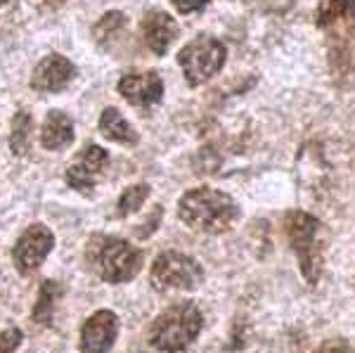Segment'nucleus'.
Wrapping results in <instances>:
<instances>
[{"mask_svg": "<svg viewBox=\"0 0 355 353\" xmlns=\"http://www.w3.org/2000/svg\"><path fill=\"white\" fill-rule=\"evenodd\" d=\"M225 60H227L225 45L214 36L192 38V41L178 53V62H180L182 74H185L187 83H190L192 88L211 81V78L223 69Z\"/></svg>", "mask_w": 355, "mask_h": 353, "instance_id": "20e7f679", "label": "nucleus"}, {"mask_svg": "<svg viewBox=\"0 0 355 353\" xmlns=\"http://www.w3.org/2000/svg\"><path fill=\"white\" fill-rule=\"evenodd\" d=\"M178 216L185 221L192 230L220 235L230 230L239 218V207L230 195L214 187H197L185 192L178 204Z\"/></svg>", "mask_w": 355, "mask_h": 353, "instance_id": "f257e3e1", "label": "nucleus"}, {"mask_svg": "<svg viewBox=\"0 0 355 353\" xmlns=\"http://www.w3.org/2000/svg\"><path fill=\"white\" fill-rule=\"evenodd\" d=\"M142 36L154 55H164L178 36V24L171 15L162 10H150L142 17Z\"/></svg>", "mask_w": 355, "mask_h": 353, "instance_id": "f8f14e48", "label": "nucleus"}, {"mask_svg": "<svg viewBox=\"0 0 355 353\" xmlns=\"http://www.w3.org/2000/svg\"><path fill=\"white\" fill-rule=\"evenodd\" d=\"M21 344V329H3L0 332V353H12Z\"/></svg>", "mask_w": 355, "mask_h": 353, "instance_id": "aec40b11", "label": "nucleus"}, {"mask_svg": "<svg viewBox=\"0 0 355 353\" xmlns=\"http://www.w3.org/2000/svg\"><path fill=\"white\" fill-rule=\"evenodd\" d=\"M336 21H343L348 26L355 24V0H327L320 5L315 24L320 28H329Z\"/></svg>", "mask_w": 355, "mask_h": 353, "instance_id": "2eb2a0df", "label": "nucleus"}, {"mask_svg": "<svg viewBox=\"0 0 355 353\" xmlns=\"http://www.w3.org/2000/svg\"><path fill=\"white\" fill-rule=\"evenodd\" d=\"M315 353H353V349L343 339H331V341H327V344L320 346Z\"/></svg>", "mask_w": 355, "mask_h": 353, "instance_id": "4be33fe9", "label": "nucleus"}, {"mask_svg": "<svg viewBox=\"0 0 355 353\" xmlns=\"http://www.w3.org/2000/svg\"><path fill=\"white\" fill-rule=\"evenodd\" d=\"M125 26V15L119 12V10H112V12H107L105 17H102L100 21L95 24L93 28V36L97 38V43H110L114 36H116L119 31Z\"/></svg>", "mask_w": 355, "mask_h": 353, "instance_id": "6ab92c4d", "label": "nucleus"}, {"mask_svg": "<svg viewBox=\"0 0 355 353\" xmlns=\"http://www.w3.org/2000/svg\"><path fill=\"white\" fill-rule=\"evenodd\" d=\"M45 5H48V8H60V5H64V0H45Z\"/></svg>", "mask_w": 355, "mask_h": 353, "instance_id": "5701e85b", "label": "nucleus"}, {"mask_svg": "<svg viewBox=\"0 0 355 353\" xmlns=\"http://www.w3.org/2000/svg\"><path fill=\"white\" fill-rule=\"evenodd\" d=\"M60 294H62V289L57 282L53 280L43 282L41 292H38V301H36V306H33V320L41 322V325H48V322L53 320V311H55V304H57V299H60Z\"/></svg>", "mask_w": 355, "mask_h": 353, "instance_id": "dca6fc26", "label": "nucleus"}, {"mask_svg": "<svg viewBox=\"0 0 355 353\" xmlns=\"http://www.w3.org/2000/svg\"><path fill=\"white\" fill-rule=\"evenodd\" d=\"M100 133L112 142H121V145H137V133L128 121L121 117L116 107H107L100 117Z\"/></svg>", "mask_w": 355, "mask_h": 353, "instance_id": "4468645a", "label": "nucleus"}, {"mask_svg": "<svg viewBox=\"0 0 355 353\" xmlns=\"http://www.w3.org/2000/svg\"><path fill=\"white\" fill-rule=\"evenodd\" d=\"M88 259L102 280L119 284L128 282L142 268V254L121 237H102L88 247Z\"/></svg>", "mask_w": 355, "mask_h": 353, "instance_id": "7ed1b4c3", "label": "nucleus"}, {"mask_svg": "<svg viewBox=\"0 0 355 353\" xmlns=\"http://www.w3.org/2000/svg\"><path fill=\"white\" fill-rule=\"evenodd\" d=\"M204 327V316L190 301H182L166 309L154 320L150 329V341L154 349L166 353H178L192 344Z\"/></svg>", "mask_w": 355, "mask_h": 353, "instance_id": "f03ea898", "label": "nucleus"}, {"mask_svg": "<svg viewBox=\"0 0 355 353\" xmlns=\"http://www.w3.org/2000/svg\"><path fill=\"white\" fill-rule=\"evenodd\" d=\"M119 93L135 107H152L162 100L164 81L157 71L125 74L121 81H119Z\"/></svg>", "mask_w": 355, "mask_h": 353, "instance_id": "9b49d317", "label": "nucleus"}, {"mask_svg": "<svg viewBox=\"0 0 355 353\" xmlns=\"http://www.w3.org/2000/svg\"><path fill=\"white\" fill-rule=\"evenodd\" d=\"M33 130V119L28 112H17L12 119V135H10V150L15 155H26L28 140H31Z\"/></svg>", "mask_w": 355, "mask_h": 353, "instance_id": "f3484780", "label": "nucleus"}, {"mask_svg": "<svg viewBox=\"0 0 355 353\" xmlns=\"http://www.w3.org/2000/svg\"><path fill=\"white\" fill-rule=\"evenodd\" d=\"M171 3L175 5L178 12L182 15H190V12H197V10H202L209 0H171Z\"/></svg>", "mask_w": 355, "mask_h": 353, "instance_id": "412c9836", "label": "nucleus"}, {"mask_svg": "<svg viewBox=\"0 0 355 353\" xmlns=\"http://www.w3.org/2000/svg\"><path fill=\"white\" fill-rule=\"evenodd\" d=\"M41 142L45 150H64L73 142V123L64 112H50L41 128Z\"/></svg>", "mask_w": 355, "mask_h": 353, "instance_id": "ddd939ff", "label": "nucleus"}, {"mask_svg": "<svg viewBox=\"0 0 355 353\" xmlns=\"http://www.w3.org/2000/svg\"><path fill=\"white\" fill-rule=\"evenodd\" d=\"M152 287L159 292L166 289H197L204 280V268L199 266V261H194L192 256L180 254V252H162L154 259L152 273H150Z\"/></svg>", "mask_w": 355, "mask_h": 353, "instance_id": "423d86ee", "label": "nucleus"}, {"mask_svg": "<svg viewBox=\"0 0 355 353\" xmlns=\"http://www.w3.org/2000/svg\"><path fill=\"white\" fill-rule=\"evenodd\" d=\"M284 230H287L291 249L299 256L301 273L308 282H318L320 277V247H318V230L320 223L306 212H289L284 218Z\"/></svg>", "mask_w": 355, "mask_h": 353, "instance_id": "39448f33", "label": "nucleus"}, {"mask_svg": "<svg viewBox=\"0 0 355 353\" xmlns=\"http://www.w3.org/2000/svg\"><path fill=\"white\" fill-rule=\"evenodd\" d=\"M107 164H110V155H107L105 147L88 142V145L78 152V157L73 159L71 166H69L67 183L71 185L73 190H81V192L90 190V187L97 183V178L105 173Z\"/></svg>", "mask_w": 355, "mask_h": 353, "instance_id": "6e6552de", "label": "nucleus"}, {"mask_svg": "<svg viewBox=\"0 0 355 353\" xmlns=\"http://www.w3.org/2000/svg\"><path fill=\"white\" fill-rule=\"evenodd\" d=\"M119 332L116 313L97 311L81 329V353H110Z\"/></svg>", "mask_w": 355, "mask_h": 353, "instance_id": "1a4fd4ad", "label": "nucleus"}, {"mask_svg": "<svg viewBox=\"0 0 355 353\" xmlns=\"http://www.w3.org/2000/svg\"><path fill=\"white\" fill-rule=\"evenodd\" d=\"M147 197H150V185H147V183L130 185L128 190H125L123 195L119 197V202H116V216L125 218V216L140 212L142 204L147 202Z\"/></svg>", "mask_w": 355, "mask_h": 353, "instance_id": "a211bd4d", "label": "nucleus"}, {"mask_svg": "<svg viewBox=\"0 0 355 353\" xmlns=\"http://www.w3.org/2000/svg\"><path fill=\"white\" fill-rule=\"evenodd\" d=\"M55 247V235L50 227H45L41 223L31 225L24 230V235L17 240L15 244V264L21 273H31L48 259V254Z\"/></svg>", "mask_w": 355, "mask_h": 353, "instance_id": "0eeeda50", "label": "nucleus"}, {"mask_svg": "<svg viewBox=\"0 0 355 353\" xmlns=\"http://www.w3.org/2000/svg\"><path fill=\"white\" fill-rule=\"evenodd\" d=\"M73 76H76V67L67 57L53 53L36 64L31 74V88L41 90V93H57V90L67 88Z\"/></svg>", "mask_w": 355, "mask_h": 353, "instance_id": "9d476101", "label": "nucleus"}, {"mask_svg": "<svg viewBox=\"0 0 355 353\" xmlns=\"http://www.w3.org/2000/svg\"><path fill=\"white\" fill-rule=\"evenodd\" d=\"M3 3H5V0H0V5H3Z\"/></svg>", "mask_w": 355, "mask_h": 353, "instance_id": "b1692460", "label": "nucleus"}]
</instances>
